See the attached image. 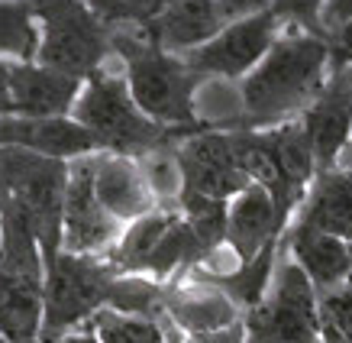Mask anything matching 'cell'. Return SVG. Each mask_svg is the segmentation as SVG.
Masks as SVG:
<instances>
[{"label": "cell", "instance_id": "6da1fadb", "mask_svg": "<svg viewBox=\"0 0 352 343\" xmlns=\"http://www.w3.org/2000/svg\"><path fill=\"white\" fill-rule=\"evenodd\" d=\"M330 81V39L285 30L268 55L239 81L243 129L300 120Z\"/></svg>", "mask_w": 352, "mask_h": 343}, {"label": "cell", "instance_id": "7a4b0ae2", "mask_svg": "<svg viewBox=\"0 0 352 343\" xmlns=\"http://www.w3.org/2000/svg\"><path fill=\"white\" fill-rule=\"evenodd\" d=\"M110 49L123 62L129 94L149 120L171 129L207 127L197 117V91L204 78L184 62V55L165 52L139 30H110Z\"/></svg>", "mask_w": 352, "mask_h": 343}, {"label": "cell", "instance_id": "3957f363", "mask_svg": "<svg viewBox=\"0 0 352 343\" xmlns=\"http://www.w3.org/2000/svg\"><path fill=\"white\" fill-rule=\"evenodd\" d=\"M72 120L81 123L87 133H94L104 152H123V156H139L146 149H155V146H165V143H178L184 136H191V133L210 129V127L171 129L149 120L139 110L133 94H129L126 75L123 72H110L107 65L85 81L75 107H72Z\"/></svg>", "mask_w": 352, "mask_h": 343}, {"label": "cell", "instance_id": "277c9868", "mask_svg": "<svg viewBox=\"0 0 352 343\" xmlns=\"http://www.w3.org/2000/svg\"><path fill=\"white\" fill-rule=\"evenodd\" d=\"M32 10L43 30L36 62L45 68L87 81L113 55L110 30L94 17L87 0H32Z\"/></svg>", "mask_w": 352, "mask_h": 343}, {"label": "cell", "instance_id": "5b68a950", "mask_svg": "<svg viewBox=\"0 0 352 343\" xmlns=\"http://www.w3.org/2000/svg\"><path fill=\"white\" fill-rule=\"evenodd\" d=\"M120 272L107 256L65 253L45 266V314L39 343H55L65 333L85 327L100 308H110V295Z\"/></svg>", "mask_w": 352, "mask_h": 343}, {"label": "cell", "instance_id": "8992f818", "mask_svg": "<svg viewBox=\"0 0 352 343\" xmlns=\"http://www.w3.org/2000/svg\"><path fill=\"white\" fill-rule=\"evenodd\" d=\"M249 343H323L320 295L307 279V272L288 256L281 240L275 279L265 301L243 314Z\"/></svg>", "mask_w": 352, "mask_h": 343}, {"label": "cell", "instance_id": "52a82bcc", "mask_svg": "<svg viewBox=\"0 0 352 343\" xmlns=\"http://www.w3.org/2000/svg\"><path fill=\"white\" fill-rule=\"evenodd\" d=\"M278 36H281L278 17L272 10H262L245 17V20L226 23L210 43L184 52V62L191 65L201 78L243 81L268 55V49L278 43Z\"/></svg>", "mask_w": 352, "mask_h": 343}, {"label": "cell", "instance_id": "ba28073f", "mask_svg": "<svg viewBox=\"0 0 352 343\" xmlns=\"http://www.w3.org/2000/svg\"><path fill=\"white\" fill-rule=\"evenodd\" d=\"M123 224L97 201L94 191V156L68 162L62 214V249L75 256H107L117 247Z\"/></svg>", "mask_w": 352, "mask_h": 343}, {"label": "cell", "instance_id": "9c48e42d", "mask_svg": "<svg viewBox=\"0 0 352 343\" xmlns=\"http://www.w3.org/2000/svg\"><path fill=\"white\" fill-rule=\"evenodd\" d=\"M178 165H182L184 191L233 201L236 194L249 188V175L239 169L230 129H201L175 143Z\"/></svg>", "mask_w": 352, "mask_h": 343}, {"label": "cell", "instance_id": "30bf717a", "mask_svg": "<svg viewBox=\"0 0 352 343\" xmlns=\"http://www.w3.org/2000/svg\"><path fill=\"white\" fill-rule=\"evenodd\" d=\"M300 123L307 129L314 162H317V175L336 169L342 149H346L352 140V75H349V68L330 75V81H327L320 91V97L304 110Z\"/></svg>", "mask_w": 352, "mask_h": 343}, {"label": "cell", "instance_id": "8fae6325", "mask_svg": "<svg viewBox=\"0 0 352 343\" xmlns=\"http://www.w3.org/2000/svg\"><path fill=\"white\" fill-rule=\"evenodd\" d=\"M0 149H30L52 159H81L104 152L94 133L72 117H0Z\"/></svg>", "mask_w": 352, "mask_h": 343}, {"label": "cell", "instance_id": "7c38bea8", "mask_svg": "<svg viewBox=\"0 0 352 343\" xmlns=\"http://www.w3.org/2000/svg\"><path fill=\"white\" fill-rule=\"evenodd\" d=\"M85 81L62 75L39 62H10L13 117H72Z\"/></svg>", "mask_w": 352, "mask_h": 343}, {"label": "cell", "instance_id": "4fadbf2b", "mask_svg": "<svg viewBox=\"0 0 352 343\" xmlns=\"http://www.w3.org/2000/svg\"><path fill=\"white\" fill-rule=\"evenodd\" d=\"M162 321L178 327L184 337H201V333H217L239 324L243 311L220 289L188 279L168 282V289H165V318Z\"/></svg>", "mask_w": 352, "mask_h": 343}, {"label": "cell", "instance_id": "5bb4252c", "mask_svg": "<svg viewBox=\"0 0 352 343\" xmlns=\"http://www.w3.org/2000/svg\"><path fill=\"white\" fill-rule=\"evenodd\" d=\"M94 191L123 227L159 207L136 156L123 152H94Z\"/></svg>", "mask_w": 352, "mask_h": 343}, {"label": "cell", "instance_id": "9a60e30c", "mask_svg": "<svg viewBox=\"0 0 352 343\" xmlns=\"http://www.w3.org/2000/svg\"><path fill=\"white\" fill-rule=\"evenodd\" d=\"M288 220L281 217L275 198L265 185H249L230 201V214H226V247L236 256L252 259L262 247H268L272 240H281L288 233Z\"/></svg>", "mask_w": 352, "mask_h": 343}, {"label": "cell", "instance_id": "2e32d148", "mask_svg": "<svg viewBox=\"0 0 352 343\" xmlns=\"http://www.w3.org/2000/svg\"><path fill=\"white\" fill-rule=\"evenodd\" d=\"M285 249L307 272L317 295H327L352 279V243H346L340 236H330L317 227L291 220L288 233H285Z\"/></svg>", "mask_w": 352, "mask_h": 343}, {"label": "cell", "instance_id": "e0dca14e", "mask_svg": "<svg viewBox=\"0 0 352 343\" xmlns=\"http://www.w3.org/2000/svg\"><path fill=\"white\" fill-rule=\"evenodd\" d=\"M223 26L226 20L223 13L217 10L214 0H171L165 10L139 32L165 52L184 55L197 45L210 43Z\"/></svg>", "mask_w": 352, "mask_h": 343}, {"label": "cell", "instance_id": "ac0fdd59", "mask_svg": "<svg viewBox=\"0 0 352 343\" xmlns=\"http://www.w3.org/2000/svg\"><path fill=\"white\" fill-rule=\"evenodd\" d=\"M45 314V279L0 269V337L7 343H39Z\"/></svg>", "mask_w": 352, "mask_h": 343}, {"label": "cell", "instance_id": "d6986e66", "mask_svg": "<svg viewBox=\"0 0 352 343\" xmlns=\"http://www.w3.org/2000/svg\"><path fill=\"white\" fill-rule=\"evenodd\" d=\"M294 220L352 243V172H320L310 185L304 204L298 207Z\"/></svg>", "mask_w": 352, "mask_h": 343}, {"label": "cell", "instance_id": "ffe728a7", "mask_svg": "<svg viewBox=\"0 0 352 343\" xmlns=\"http://www.w3.org/2000/svg\"><path fill=\"white\" fill-rule=\"evenodd\" d=\"M175 217H178V211L155 207L152 214L126 224L117 240V247L107 253V262L117 269L120 276H146L149 256L162 243V236L168 233V227L175 224Z\"/></svg>", "mask_w": 352, "mask_h": 343}, {"label": "cell", "instance_id": "44dd1931", "mask_svg": "<svg viewBox=\"0 0 352 343\" xmlns=\"http://www.w3.org/2000/svg\"><path fill=\"white\" fill-rule=\"evenodd\" d=\"M39 39L32 0H0V62H36Z\"/></svg>", "mask_w": 352, "mask_h": 343}, {"label": "cell", "instance_id": "7402d4cb", "mask_svg": "<svg viewBox=\"0 0 352 343\" xmlns=\"http://www.w3.org/2000/svg\"><path fill=\"white\" fill-rule=\"evenodd\" d=\"M100 343H168V321L142 318V314H123L113 308L100 311L87 321Z\"/></svg>", "mask_w": 352, "mask_h": 343}, {"label": "cell", "instance_id": "603a6c76", "mask_svg": "<svg viewBox=\"0 0 352 343\" xmlns=\"http://www.w3.org/2000/svg\"><path fill=\"white\" fill-rule=\"evenodd\" d=\"M139 169L146 175L152 194H155V204L159 207H168V211H178V201H182L184 191V178H182V165H178V152H175V143H165V146H155V149H146L136 156Z\"/></svg>", "mask_w": 352, "mask_h": 343}, {"label": "cell", "instance_id": "cb8c5ba5", "mask_svg": "<svg viewBox=\"0 0 352 343\" xmlns=\"http://www.w3.org/2000/svg\"><path fill=\"white\" fill-rule=\"evenodd\" d=\"M327 3L330 0H272V13L288 30L314 32V36H327L330 39V32L323 30V10H327Z\"/></svg>", "mask_w": 352, "mask_h": 343}, {"label": "cell", "instance_id": "d4e9b609", "mask_svg": "<svg viewBox=\"0 0 352 343\" xmlns=\"http://www.w3.org/2000/svg\"><path fill=\"white\" fill-rule=\"evenodd\" d=\"M320 314H323V321L333 324L352 343V282L320 295Z\"/></svg>", "mask_w": 352, "mask_h": 343}, {"label": "cell", "instance_id": "484cf974", "mask_svg": "<svg viewBox=\"0 0 352 343\" xmlns=\"http://www.w3.org/2000/svg\"><path fill=\"white\" fill-rule=\"evenodd\" d=\"M352 68V17L330 32V75Z\"/></svg>", "mask_w": 352, "mask_h": 343}, {"label": "cell", "instance_id": "4316f807", "mask_svg": "<svg viewBox=\"0 0 352 343\" xmlns=\"http://www.w3.org/2000/svg\"><path fill=\"white\" fill-rule=\"evenodd\" d=\"M217 10L223 13L226 23H236V20H245L252 13H262V10H272V0H214Z\"/></svg>", "mask_w": 352, "mask_h": 343}, {"label": "cell", "instance_id": "83f0119b", "mask_svg": "<svg viewBox=\"0 0 352 343\" xmlns=\"http://www.w3.org/2000/svg\"><path fill=\"white\" fill-rule=\"evenodd\" d=\"M184 343H249L245 340V327L243 321L226 327V331H217V333H201V337H184Z\"/></svg>", "mask_w": 352, "mask_h": 343}, {"label": "cell", "instance_id": "f1b7e54d", "mask_svg": "<svg viewBox=\"0 0 352 343\" xmlns=\"http://www.w3.org/2000/svg\"><path fill=\"white\" fill-rule=\"evenodd\" d=\"M0 117H10V62H0Z\"/></svg>", "mask_w": 352, "mask_h": 343}, {"label": "cell", "instance_id": "f546056e", "mask_svg": "<svg viewBox=\"0 0 352 343\" xmlns=\"http://www.w3.org/2000/svg\"><path fill=\"white\" fill-rule=\"evenodd\" d=\"M55 343H100V340H97V333L85 324V327H78V331H72V333H65V337H58Z\"/></svg>", "mask_w": 352, "mask_h": 343}, {"label": "cell", "instance_id": "4dcf8cb0", "mask_svg": "<svg viewBox=\"0 0 352 343\" xmlns=\"http://www.w3.org/2000/svg\"><path fill=\"white\" fill-rule=\"evenodd\" d=\"M336 169H346V172H352V140H349V146L342 149L340 162H336Z\"/></svg>", "mask_w": 352, "mask_h": 343}, {"label": "cell", "instance_id": "1f68e13d", "mask_svg": "<svg viewBox=\"0 0 352 343\" xmlns=\"http://www.w3.org/2000/svg\"><path fill=\"white\" fill-rule=\"evenodd\" d=\"M0 343H7V340H3V337H0Z\"/></svg>", "mask_w": 352, "mask_h": 343}, {"label": "cell", "instance_id": "d6a6232c", "mask_svg": "<svg viewBox=\"0 0 352 343\" xmlns=\"http://www.w3.org/2000/svg\"><path fill=\"white\" fill-rule=\"evenodd\" d=\"M349 75H352V68H349Z\"/></svg>", "mask_w": 352, "mask_h": 343}, {"label": "cell", "instance_id": "836d02e7", "mask_svg": "<svg viewBox=\"0 0 352 343\" xmlns=\"http://www.w3.org/2000/svg\"><path fill=\"white\" fill-rule=\"evenodd\" d=\"M349 282H352V279H349Z\"/></svg>", "mask_w": 352, "mask_h": 343}]
</instances>
